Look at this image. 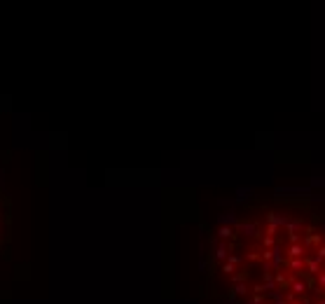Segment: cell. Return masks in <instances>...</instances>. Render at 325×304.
I'll return each mask as SVG.
<instances>
[{"mask_svg":"<svg viewBox=\"0 0 325 304\" xmlns=\"http://www.w3.org/2000/svg\"><path fill=\"white\" fill-rule=\"evenodd\" d=\"M285 255H288V260H299V257H307V248L302 243H290V246H285Z\"/></svg>","mask_w":325,"mask_h":304,"instance_id":"obj_5","label":"cell"},{"mask_svg":"<svg viewBox=\"0 0 325 304\" xmlns=\"http://www.w3.org/2000/svg\"><path fill=\"white\" fill-rule=\"evenodd\" d=\"M290 304H302V302H299V300H293V302H290Z\"/></svg>","mask_w":325,"mask_h":304,"instance_id":"obj_12","label":"cell"},{"mask_svg":"<svg viewBox=\"0 0 325 304\" xmlns=\"http://www.w3.org/2000/svg\"><path fill=\"white\" fill-rule=\"evenodd\" d=\"M307 276L309 278H316L321 272H323V260H318L316 255H307Z\"/></svg>","mask_w":325,"mask_h":304,"instance_id":"obj_3","label":"cell"},{"mask_svg":"<svg viewBox=\"0 0 325 304\" xmlns=\"http://www.w3.org/2000/svg\"><path fill=\"white\" fill-rule=\"evenodd\" d=\"M236 237V232L232 229V227H220L217 229V239H222V241H230V239Z\"/></svg>","mask_w":325,"mask_h":304,"instance_id":"obj_8","label":"cell"},{"mask_svg":"<svg viewBox=\"0 0 325 304\" xmlns=\"http://www.w3.org/2000/svg\"><path fill=\"white\" fill-rule=\"evenodd\" d=\"M264 302H269L267 295H258V292H250V295L244 300V304H264Z\"/></svg>","mask_w":325,"mask_h":304,"instance_id":"obj_7","label":"cell"},{"mask_svg":"<svg viewBox=\"0 0 325 304\" xmlns=\"http://www.w3.org/2000/svg\"><path fill=\"white\" fill-rule=\"evenodd\" d=\"M230 295L232 297H248L250 295V281H246V283H234L230 286Z\"/></svg>","mask_w":325,"mask_h":304,"instance_id":"obj_6","label":"cell"},{"mask_svg":"<svg viewBox=\"0 0 325 304\" xmlns=\"http://www.w3.org/2000/svg\"><path fill=\"white\" fill-rule=\"evenodd\" d=\"M313 286H316V288H318L321 292H325V272H321L318 276L313 278Z\"/></svg>","mask_w":325,"mask_h":304,"instance_id":"obj_9","label":"cell"},{"mask_svg":"<svg viewBox=\"0 0 325 304\" xmlns=\"http://www.w3.org/2000/svg\"><path fill=\"white\" fill-rule=\"evenodd\" d=\"M274 281H276V288H279V290L288 292L290 290V283H293V276H290L285 269H279V272L274 274Z\"/></svg>","mask_w":325,"mask_h":304,"instance_id":"obj_4","label":"cell"},{"mask_svg":"<svg viewBox=\"0 0 325 304\" xmlns=\"http://www.w3.org/2000/svg\"><path fill=\"white\" fill-rule=\"evenodd\" d=\"M264 304H271V302H264Z\"/></svg>","mask_w":325,"mask_h":304,"instance_id":"obj_13","label":"cell"},{"mask_svg":"<svg viewBox=\"0 0 325 304\" xmlns=\"http://www.w3.org/2000/svg\"><path fill=\"white\" fill-rule=\"evenodd\" d=\"M313 255H316L318 260H323V262H325V241L318 246V248H316V251H313Z\"/></svg>","mask_w":325,"mask_h":304,"instance_id":"obj_10","label":"cell"},{"mask_svg":"<svg viewBox=\"0 0 325 304\" xmlns=\"http://www.w3.org/2000/svg\"><path fill=\"white\" fill-rule=\"evenodd\" d=\"M271 304H290L288 300H276V302H271Z\"/></svg>","mask_w":325,"mask_h":304,"instance_id":"obj_11","label":"cell"},{"mask_svg":"<svg viewBox=\"0 0 325 304\" xmlns=\"http://www.w3.org/2000/svg\"><path fill=\"white\" fill-rule=\"evenodd\" d=\"M236 239H241V243H260V237H262V223L258 218H246V220H239L236 227Z\"/></svg>","mask_w":325,"mask_h":304,"instance_id":"obj_1","label":"cell"},{"mask_svg":"<svg viewBox=\"0 0 325 304\" xmlns=\"http://www.w3.org/2000/svg\"><path fill=\"white\" fill-rule=\"evenodd\" d=\"M311 286H313V278L297 276V278H293V283H290V292H293V297L297 300L302 295H309V292H311Z\"/></svg>","mask_w":325,"mask_h":304,"instance_id":"obj_2","label":"cell"}]
</instances>
